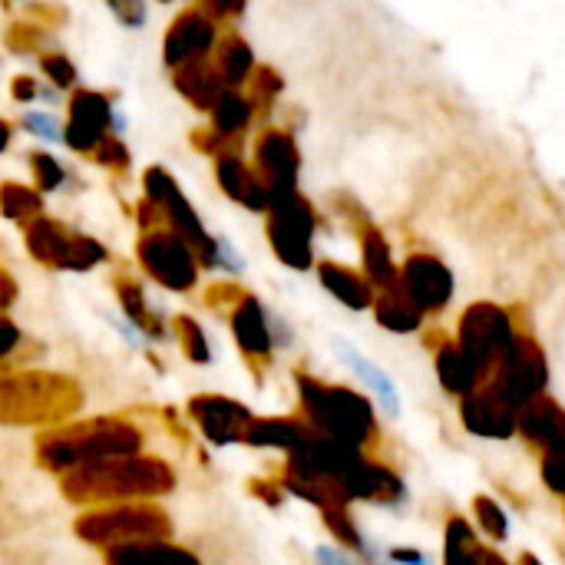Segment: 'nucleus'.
Listing matches in <instances>:
<instances>
[{"label": "nucleus", "instance_id": "7", "mask_svg": "<svg viewBox=\"0 0 565 565\" xmlns=\"http://www.w3.org/2000/svg\"><path fill=\"white\" fill-rule=\"evenodd\" d=\"M344 358H348V361H351V367H354V371H358V374H361V377H364V381H367V384L377 391V397L387 404V411H391V414H397V391H394V384L387 381V374H381L374 364L361 361L354 351H344Z\"/></svg>", "mask_w": 565, "mask_h": 565}, {"label": "nucleus", "instance_id": "8", "mask_svg": "<svg viewBox=\"0 0 565 565\" xmlns=\"http://www.w3.org/2000/svg\"><path fill=\"white\" fill-rule=\"evenodd\" d=\"M480 520H483V526H487L497 540H503V536H507V520H503V513H500V507H497V503L480 500Z\"/></svg>", "mask_w": 565, "mask_h": 565}, {"label": "nucleus", "instance_id": "5", "mask_svg": "<svg viewBox=\"0 0 565 565\" xmlns=\"http://www.w3.org/2000/svg\"><path fill=\"white\" fill-rule=\"evenodd\" d=\"M467 424L483 434V437H507L513 430V414L507 407V401H470L467 404Z\"/></svg>", "mask_w": 565, "mask_h": 565}, {"label": "nucleus", "instance_id": "4", "mask_svg": "<svg viewBox=\"0 0 565 565\" xmlns=\"http://www.w3.org/2000/svg\"><path fill=\"white\" fill-rule=\"evenodd\" d=\"M523 430L553 454L565 450V417L556 404H546V401L530 404V411L523 414Z\"/></svg>", "mask_w": 565, "mask_h": 565}, {"label": "nucleus", "instance_id": "6", "mask_svg": "<svg viewBox=\"0 0 565 565\" xmlns=\"http://www.w3.org/2000/svg\"><path fill=\"white\" fill-rule=\"evenodd\" d=\"M477 367H480V364H477L467 351L447 348V351L440 354V377H444V384H447L450 391H470L473 381H477Z\"/></svg>", "mask_w": 565, "mask_h": 565}, {"label": "nucleus", "instance_id": "3", "mask_svg": "<svg viewBox=\"0 0 565 565\" xmlns=\"http://www.w3.org/2000/svg\"><path fill=\"white\" fill-rule=\"evenodd\" d=\"M450 275L434 258H414L407 265V291L420 308H444L450 298Z\"/></svg>", "mask_w": 565, "mask_h": 565}, {"label": "nucleus", "instance_id": "9", "mask_svg": "<svg viewBox=\"0 0 565 565\" xmlns=\"http://www.w3.org/2000/svg\"><path fill=\"white\" fill-rule=\"evenodd\" d=\"M546 477H550V483L565 493V450H559V457H553L550 463H546Z\"/></svg>", "mask_w": 565, "mask_h": 565}, {"label": "nucleus", "instance_id": "2", "mask_svg": "<svg viewBox=\"0 0 565 565\" xmlns=\"http://www.w3.org/2000/svg\"><path fill=\"white\" fill-rule=\"evenodd\" d=\"M507 354H510V358H507V371H503V387H500V394H503L507 404H523V401H530V397L540 391V384H543V377H546V367H543V361L536 358L533 348L510 344Z\"/></svg>", "mask_w": 565, "mask_h": 565}, {"label": "nucleus", "instance_id": "1", "mask_svg": "<svg viewBox=\"0 0 565 565\" xmlns=\"http://www.w3.org/2000/svg\"><path fill=\"white\" fill-rule=\"evenodd\" d=\"M463 351L477 361V364H487L493 358H500L503 351H510L513 344V334H510V324L500 311L493 308H473L470 318H467V328H463Z\"/></svg>", "mask_w": 565, "mask_h": 565}]
</instances>
